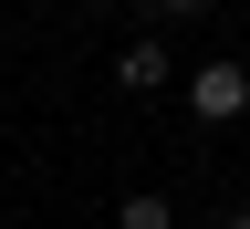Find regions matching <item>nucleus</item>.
Listing matches in <instances>:
<instances>
[{
    "instance_id": "nucleus-1",
    "label": "nucleus",
    "mask_w": 250,
    "mask_h": 229,
    "mask_svg": "<svg viewBox=\"0 0 250 229\" xmlns=\"http://www.w3.org/2000/svg\"><path fill=\"white\" fill-rule=\"evenodd\" d=\"M188 104H198L208 125H240V115H250V62H229V52L198 62V73H188Z\"/></svg>"
},
{
    "instance_id": "nucleus-2",
    "label": "nucleus",
    "mask_w": 250,
    "mask_h": 229,
    "mask_svg": "<svg viewBox=\"0 0 250 229\" xmlns=\"http://www.w3.org/2000/svg\"><path fill=\"white\" fill-rule=\"evenodd\" d=\"M115 83L125 94H156V83H167V42H125L115 52Z\"/></svg>"
},
{
    "instance_id": "nucleus-3",
    "label": "nucleus",
    "mask_w": 250,
    "mask_h": 229,
    "mask_svg": "<svg viewBox=\"0 0 250 229\" xmlns=\"http://www.w3.org/2000/svg\"><path fill=\"white\" fill-rule=\"evenodd\" d=\"M125 229H177V208L156 198V187H136V198H125Z\"/></svg>"
},
{
    "instance_id": "nucleus-4",
    "label": "nucleus",
    "mask_w": 250,
    "mask_h": 229,
    "mask_svg": "<svg viewBox=\"0 0 250 229\" xmlns=\"http://www.w3.org/2000/svg\"><path fill=\"white\" fill-rule=\"evenodd\" d=\"M146 11H156V21H188V11H208V0H146Z\"/></svg>"
},
{
    "instance_id": "nucleus-5",
    "label": "nucleus",
    "mask_w": 250,
    "mask_h": 229,
    "mask_svg": "<svg viewBox=\"0 0 250 229\" xmlns=\"http://www.w3.org/2000/svg\"><path fill=\"white\" fill-rule=\"evenodd\" d=\"M229 229H250V219H229Z\"/></svg>"
}]
</instances>
